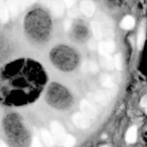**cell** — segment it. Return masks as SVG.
Returning a JSON list of instances; mask_svg holds the SVG:
<instances>
[{
	"label": "cell",
	"instance_id": "obj_5",
	"mask_svg": "<svg viewBox=\"0 0 147 147\" xmlns=\"http://www.w3.org/2000/svg\"><path fill=\"white\" fill-rule=\"evenodd\" d=\"M80 109L82 114L88 119H94L97 116V111L89 101L83 100L80 103Z\"/></svg>",
	"mask_w": 147,
	"mask_h": 147
},
{
	"label": "cell",
	"instance_id": "obj_2",
	"mask_svg": "<svg viewBox=\"0 0 147 147\" xmlns=\"http://www.w3.org/2000/svg\"><path fill=\"white\" fill-rule=\"evenodd\" d=\"M52 60L60 68L70 70L76 64V55L71 50L65 47H59L53 50Z\"/></svg>",
	"mask_w": 147,
	"mask_h": 147
},
{
	"label": "cell",
	"instance_id": "obj_26",
	"mask_svg": "<svg viewBox=\"0 0 147 147\" xmlns=\"http://www.w3.org/2000/svg\"><path fill=\"white\" fill-rule=\"evenodd\" d=\"M81 68L83 72L90 71V63H89V62L88 61L83 62V64H82Z\"/></svg>",
	"mask_w": 147,
	"mask_h": 147
},
{
	"label": "cell",
	"instance_id": "obj_22",
	"mask_svg": "<svg viewBox=\"0 0 147 147\" xmlns=\"http://www.w3.org/2000/svg\"><path fill=\"white\" fill-rule=\"evenodd\" d=\"M89 63H90V71H91L92 73H97L99 70L97 63L95 61H90L89 62Z\"/></svg>",
	"mask_w": 147,
	"mask_h": 147
},
{
	"label": "cell",
	"instance_id": "obj_18",
	"mask_svg": "<svg viewBox=\"0 0 147 147\" xmlns=\"http://www.w3.org/2000/svg\"><path fill=\"white\" fill-rule=\"evenodd\" d=\"M75 144H76V139L74 136L71 135H66L64 142H63V145L65 147H72L74 146Z\"/></svg>",
	"mask_w": 147,
	"mask_h": 147
},
{
	"label": "cell",
	"instance_id": "obj_3",
	"mask_svg": "<svg viewBox=\"0 0 147 147\" xmlns=\"http://www.w3.org/2000/svg\"><path fill=\"white\" fill-rule=\"evenodd\" d=\"M90 103L93 106H106L109 104L111 98V94L109 90H100L96 93H91L88 96Z\"/></svg>",
	"mask_w": 147,
	"mask_h": 147
},
{
	"label": "cell",
	"instance_id": "obj_21",
	"mask_svg": "<svg viewBox=\"0 0 147 147\" xmlns=\"http://www.w3.org/2000/svg\"><path fill=\"white\" fill-rule=\"evenodd\" d=\"M106 46L109 54L113 53L116 50V44L113 40H109V41L106 42Z\"/></svg>",
	"mask_w": 147,
	"mask_h": 147
},
{
	"label": "cell",
	"instance_id": "obj_14",
	"mask_svg": "<svg viewBox=\"0 0 147 147\" xmlns=\"http://www.w3.org/2000/svg\"><path fill=\"white\" fill-rule=\"evenodd\" d=\"M145 36H146V32H145V24L142 23L139 30V34L137 37V46L139 50H142L144 47L145 42Z\"/></svg>",
	"mask_w": 147,
	"mask_h": 147
},
{
	"label": "cell",
	"instance_id": "obj_16",
	"mask_svg": "<svg viewBox=\"0 0 147 147\" xmlns=\"http://www.w3.org/2000/svg\"><path fill=\"white\" fill-rule=\"evenodd\" d=\"M91 28L94 38L98 40H100L102 37H103V33H102L101 27H100V24L97 21H93L91 22Z\"/></svg>",
	"mask_w": 147,
	"mask_h": 147
},
{
	"label": "cell",
	"instance_id": "obj_8",
	"mask_svg": "<svg viewBox=\"0 0 147 147\" xmlns=\"http://www.w3.org/2000/svg\"><path fill=\"white\" fill-rule=\"evenodd\" d=\"M52 11L55 17L63 15L65 10V4L63 0H53L51 2Z\"/></svg>",
	"mask_w": 147,
	"mask_h": 147
},
{
	"label": "cell",
	"instance_id": "obj_31",
	"mask_svg": "<svg viewBox=\"0 0 147 147\" xmlns=\"http://www.w3.org/2000/svg\"><path fill=\"white\" fill-rule=\"evenodd\" d=\"M0 147H8L7 145L4 144V142H3L2 141H0Z\"/></svg>",
	"mask_w": 147,
	"mask_h": 147
},
{
	"label": "cell",
	"instance_id": "obj_6",
	"mask_svg": "<svg viewBox=\"0 0 147 147\" xmlns=\"http://www.w3.org/2000/svg\"><path fill=\"white\" fill-rule=\"evenodd\" d=\"M72 121H73V123H74L75 126L79 129H88L90 126V122L89 121V119L86 117L82 113H75L72 117Z\"/></svg>",
	"mask_w": 147,
	"mask_h": 147
},
{
	"label": "cell",
	"instance_id": "obj_10",
	"mask_svg": "<svg viewBox=\"0 0 147 147\" xmlns=\"http://www.w3.org/2000/svg\"><path fill=\"white\" fill-rule=\"evenodd\" d=\"M42 138L45 144L47 147H54L55 146V140L53 135L50 134V132L46 129H41L40 131Z\"/></svg>",
	"mask_w": 147,
	"mask_h": 147
},
{
	"label": "cell",
	"instance_id": "obj_17",
	"mask_svg": "<svg viewBox=\"0 0 147 147\" xmlns=\"http://www.w3.org/2000/svg\"><path fill=\"white\" fill-rule=\"evenodd\" d=\"M100 84L102 85V86H103L106 88L109 89L110 90L111 88L115 86L113 84V82L112 78H111V76H109V75L103 74L102 76H100Z\"/></svg>",
	"mask_w": 147,
	"mask_h": 147
},
{
	"label": "cell",
	"instance_id": "obj_29",
	"mask_svg": "<svg viewBox=\"0 0 147 147\" xmlns=\"http://www.w3.org/2000/svg\"><path fill=\"white\" fill-rule=\"evenodd\" d=\"M88 46H89V48H90V50H94L96 47V42H95V41H93V40H90L88 43Z\"/></svg>",
	"mask_w": 147,
	"mask_h": 147
},
{
	"label": "cell",
	"instance_id": "obj_19",
	"mask_svg": "<svg viewBox=\"0 0 147 147\" xmlns=\"http://www.w3.org/2000/svg\"><path fill=\"white\" fill-rule=\"evenodd\" d=\"M114 64L115 67H116L117 70H121L123 67V60H122V56L120 53L116 54L114 57Z\"/></svg>",
	"mask_w": 147,
	"mask_h": 147
},
{
	"label": "cell",
	"instance_id": "obj_27",
	"mask_svg": "<svg viewBox=\"0 0 147 147\" xmlns=\"http://www.w3.org/2000/svg\"><path fill=\"white\" fill-rule=\"evenodd\" d=\"M72 23L70 20H65L64 22V28L65 30H69L71 28Z\"/></svg>",
	"mask_w": 147,
	"mask_h": 147
},
{
	"label": "cell",
	"instance_id": "obj_11",
	"mask_svg": "<svg viewBox=\"0 0 147 147\" xmlns=\"http://www.w3.org/2000/svg\"><path fill=\"white\" fill-rule=\"evenodd\" d=\"M9 19V13L7 8V3L4 0H0V20L2 22L6 23Z\"/></svg>",
	"mask_w": 147,
	"mask_h": 147
},
{
	"label": "cell",
	"instance_id": "obj_20",
	"mask_svg": "<svg viewBox=\"0 0 147 147\" xmlns=\"http://www.w3.org/2000/svg\"><path fill=\"white\" fill-rule=\"evenodd\" d=\"M98 50L99 53L101 56H105L106 55H109L106 46V42H100L98 45Z\"/></svg>",
	"mask_w": 147,
	"mask_h": 147
},
{
	"label": "cell",
	"instance_id": "obj_15",
	"mask_svg": "<svg viewBox=\"0 0 147 147\" xmlns=\"http://www.w3.org/2000/svg\"><path fill=\"white\" fill-rule=\"evenodd\" d=\"M100 63L104 67L107 68L108 70H111L114 68V60L110 55H106L103 56L102 60H100Z\"/></svg>",
	"mask_w": 147,
	"mask_h": 147
},
{
	"label": "cell",
	"instance_id": "obj_9",
	"mask_svg": "<svg viewBox=\"0 0 147 147\" xmlns=\"http://www.w3.org/2000/svg\"><path fill=\"white\" fill-rule=\"evenodd\" d=\"M7 6L10 15L14 18L17 16L20 11L18 0H7Z\"/></svg>",
	"mask_w": 147,
	"mask_h": 147
},
{
	"label": "cell",
	"instance_id": "obj_7",
	"mask_svg": "<svg viewBox=\"0 0 147 147\" xmlns=\"http://www.w3.org/2000/svg\"><path fill=\"white\" fill-rule=\"evenodd\" d=\"M80 9L87 17H92L96 11V6L90 0H83L80 3Z\"/></svg>",
	"mask_w": 147,
	"mask_h": 147
},
{
	"label": "cell",
	"instance_id": "obj_13",
	"mask_svg": "<svg viewBox=\"0 0 147 147\" xmlns=\"http://www.w3.org/2000/svg\"><path fill=\"white\" fill-rule=\"evenodd\" d=\"M137 139V128L136 126H131L128 130L126 134V141L129 144L134 143Z\"/></svg>",
	"mask_w": 147,
	"mask_h": 147
},
{
	"label": "cell",
	"instance_id": "obj_33",
	"mask_svg": "<svg viewBox=\"0 0 147 147\" xmlns=\"http://www.w3.org/2000/svg\"><path fill=\"white\" fill-rule=\"evenodd\" d=\"M146 113H147V108H146Z\"/></svg>",
	"mask_w": 147,
	"mask_h": 147
},
{
	"label": "cell",
	"instance_id": "obj_24",
	"mask_svg": "<svg viewBox=\"0 0 147 147\" xmlns=\"http://www.w3.org/2000/svg\"><path fill=\"white\" fill-rule=\"evenodd\" d=\"M18 2L19 7H20V11H23L27 7V0H18Z\"/></svg>",
	"mask_w": 147,
	"mask_h": 147
},
{
	"label": "cell",
	"instance_id": "obj_12",
	"mask_svg": "<svg viewBox=\"0 0 147 147\" xmlns=\"http://www.w3.org/2000/svg\"><path fill=\"white\" fill-rule=\"evenodd\" d=\"M135 25V20L133 17L131 16H126L123 19V20L121 21V27L123 30H131L133 29V27Z\"/></svg>",
	"mask_w": 147,
	"mask_h": 147
},
{
	"label": "cell",
	"instance_id": "obj_32",
	"mask_svg": "<svg viewBox=\"0 0 147 147\" xmlns=\"http://www.w3.org/2000/svg\"><path fill=\"white\" fill-rule=\"evenodd\" d=\"M101 147H109V146H101Z\"/></svg>",
	"mask_w": 147,
	"mask_h": 147
},
{
	"label": "cell",
	"instance_id": "obj_25",
	"mask_svg": "<svg viewBox=\"0 0 147 147\" xmlns=\"http://www.w3.org/2000/svg\"><path fill=\"white\" fill-rule=\"evenodd\" d=\"M64 4L67 7V8H71L76 4V0H63Z\"/></svg>",
	"mask_w": 147,
	"mask_h": 147
},
{
	"label": "cell",
	"instance_id": "obj_4",
	"mask_svg": "<svg viewBox=\"0 0 147 147\" xmlns=\"http://www.w3.org/2000/svg\"><path fill=\"white\" fill-rule=\"evenodd\" d=\"M50 129L55 142L60 146L63 145L66 134L63 125L57 121H53L50 123Z\"/></svg>",
	"mask_w": 147,
	"mask_h": 147
},
{
	"label": "cell",
	"instance_id": "obj_28",
	"mask_svg": "<svg viewBox=\"0 0 147 147\" xmlns=\"http://www.w3.org/2000/svg\"><path fill=\"white\" fill-rule=\"evenodd\" d=\"M141 106L142 107H147V94L145 95L141 100Z\"/></svg>",
	"mask_w": 147,
	"mask_h": 147
},
{
	"label": "cell",
	"instance_id": "obj_1",
	"mask_svg": "<svg viewBox=\"0 0 147 147\" xmlns=\"http://www.w3.org/2000/svg\"><path fill=\"white\" fill-rule=\"evenodd\" d=\"M7 75L9 80L8 98L14 104H26L35 100L46 82L40 65L30 59L14 62L7 68Z\"/></svg>",
	"mask_w": 147,
	"mask_h": 147
},
{
	"label": "cell",
	"instance_id": "obj_23",
	"mask_svg": "<svg viewBox=\"0 0 147 147\" xmlns=\"http://www.w3.org/2000/svg\"><path fill=\"white\" fill-rule=\"evenodd\" d=\"M31 147H43L42 145L41 142H40V139L37 137H34L32 141V145Z\"/></svg>",
	"mask_w": 147,
	"mask_h": 147
},
{
	"label": "cell",
	"instance_id": "obj_30",
	"mask_svg": "<svg viewBox=\"0 0 147 147\" xmlns=\"http://www.w3.org/2000/svg\"><path fill=\"white\" fill-rule=\"evenodd\" d=\"M36 1H37V0H27V6H30V5H31V4H34Z\"/></svg>",
	"mask_w": 147,
	"mask_h": 147
}]
</instances>
